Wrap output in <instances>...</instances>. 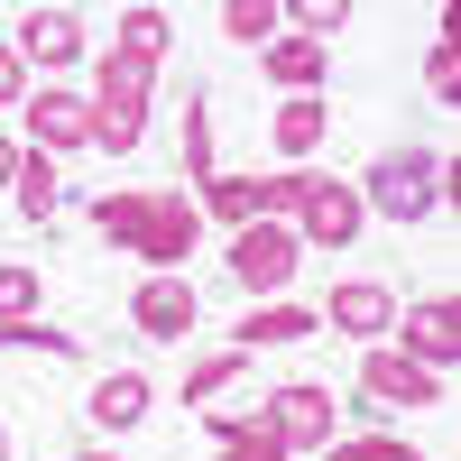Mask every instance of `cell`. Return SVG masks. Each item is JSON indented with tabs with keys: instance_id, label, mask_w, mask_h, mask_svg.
Returning <instances> with one entry per match:
<instances>
[{
	"instance_id": "e0dca14e",
	"label": "cell",
	"mask_w": 461,
	"mask_h": 461,
	"mask_svg": "<svg viewBox=\"0 0 461 461\" xmlns=\"http://www.w3.org/2000/svg\"><path fill=\"white\" fill-rule=\"evenodd\" d=\"M267 130H277L286 158H304V148L323 139V102H314V93H295V102H277V121H267Z\"/></svg>"
},
{
	"instance_id": "52a82bcc",
	"label": "cell",
	"mask_w": 461,
	"mask_h": 461,
	"mask_svg": "<svg viewBox=\"0 0 461 461\" xmlns=\"http://www.w3.org/2000/svg\"><path fill=\"white\" fill-rule=\"evenodd\" d=\"M406 360H425V369L452 378V360H461V304H452V295H434V304H415V314H406Z\"/></svg>"
},
{
	"instance_id": "ba28073f",
	"label": "cell",
	"mask_w": 461,
	"mask_h": 461,
	"mask_svg": "<svg viewBox=\"0 0 461 461\" xmlns=\"http://www.w3.org/2000/svg\"><path fill=\"white\" fill-rule=\"evenodd\" d=\"M19 65H84V19L74 10H28L19 19Z\"/></svg>"
},
{
	"instance_id": "2e32d148",
	"label": "cell",
	"mask_w": 461,
	"mask_h": 461,
	"mask_svg": "<svg viewBox=\"0 0 461 461\" xmlns=\"http://www.w3.org/2000/svg\"><path fill=\"white\" fill-rule=\"evenodd\" d=\"M212 425H221V461H295V452H286L277 434L258 425V415H249V425H230V415L212 406Z\"/></svg>"
},
{
	"instance_id": "cb8c5ba5",
	"label": "cell",
	"mask_w": 461,
	"mask_h": 461,
	"mask_svg": "<svg viewBox=\"0 0 461 461\" xmlns=\"http://www.w3.org/2000/svg\"><path fill=\"white\" fill-rule=\"evenodd\" d=\"M121 47L158 65V56H167V10H121Z\"/></svg>"
},
{
	"instance_id": "9a60e30c",
	"label": "cell",
	"mask_w": 461,
	"mask_h": 461,
	"mask_svg": "<svg viewBox=\"0 0 461 461\" xmlns=\"http://www.w3.org/2000/svg\"><path fill=\"white\" fill-rule=\"evenodd\" d=\"M10 194H19V212H28V221H47V212L65 203V176H56V158H37V148H28V158H19V185H10Z\"/></svg>"
},
{
	"instance_id": "4316f807",
	"label": "cell",
	"mask_w": 461,
	"mask_h": 461,
	"mask_svg": "<svg viewBox=\"0 0 461 461\" xmlns=\"http://www.w3.org/2000/svg\"><path fill=\"white\" fill-rule=\"evenodd\" d=\"M286 19H304V37H314V47H323V37H332L341 19H351V10H341V0H304V10H286Z\"/></svg>"
},
{
	"instance_id": "4fadbf2b",
	"label": "cell",
	"mask_w": 461,
	"mask_h": 461,
	"mask_svg": "<svg viewBox=\"0 0 461 461\" xmlns=\"http://www.w3.org/2000/svg\"><path fill=\"white\" fill-rule=\"evenodd\" d=\"M139 415H148V378H130V369H111L102 388H93V425H102V434H130Z\"/></svg>"
},
{
	"instance_id": "83f0119b",
	"label": "cell",
	"mask_w": 461,
	"mask_h": 461,
	"mask_svg": "<svg viewBox=\"0 0 461 461\" xmlns=\"http://www.w3.org/2000/svg\"><path fill=\"white\" fill-rule=\"evenodd\" d=\"M341 461H415V452L388 443V434H360V443H341Z\"/></svg>"
},
{
	"instance_id": "f1b7e54d",
	"label": "cell",
	"mask_w": 461,
	"mask_h": 461,
	"mask_svg": "<svg viewBox=\"0 0 461 461\" xmlns=\"http://www.w3.org/2000/svg\"><path fill=\"white\" fill-rule=\"evenodd\" d=\"M0 102H28V65H19V47H0Z\"/></svg>"
},
{
	"instance_id": "7a4b0ae2",
	"label": "cell",
	"mask_w": 461,
	"mask_h": 461,
	"mask_svg": "<svg viewBox=\"0 0 461 461\" xmlns=\"http://www.w3.org/2000/svg\"><path fill=\"white\" fill-rule=\"evenodd\" d=\"M295 258H304L295 221H240V240H230V277H240L249 295H277L295 277Z\"/></svg>"
},
{
	"instance_id": "30bf717a",
	"label": "cell",
	"mask_w": 461,
	"mask_h": 461,
	"mask_svg": "<svg viewBox=\"0 0 461 461\" xmlns=\"http://www.w3.org/2000/svg\"><path fill=\"white\" fill-rule=\"evenodd\" d=\"M130 323H139L148 341H185V332H194V286H176V277H158V286H139V304H130Z\"/></svg>"
},
{
	"instance_id": "4dcf8cb0",
	"label": "cell",
	"mask_w": 461,
	"mask_h": 461,
	"mask_svg": "<svg viewBox=\"0 0 461 461\" xmlns=\"http://www.w3.org/2000/svg\"><path fill=\"white\" fill-rule=\"evenodd\" d=\"M74 461H121V452H74Z\"/></svg>"
},
{
	"instance_id": "5bb4252c",
	"label": "cell",
	"mask_w": 461,
	"mask_h": 461,
	"mask_svg": "<svg viewBox=\"0 0 461 461\" xmlns=\"http://www.w3.org/2000/svg\"><path fill=\"white\" fill-rule=\"evenodd\" d=\"M267 74H277L286 93H314L323 84V47L314 37H267Z\"/></svg>"
},
{
	"instance_id": "44dd1931",
	"label": "cell",
	"mask_w": 461,
	"mask_h": 461,
	"mask_svg": "<svg viewBox=\"0 0 461 461\" xmlns=\"http://www.w3.org/2000/svg\"><path fill=\"white\" fill-rule=\"evenodd\" d=\"M277 19H286L277 0H230V10H221V28L240 37V47H267V37H277Z\"/></svg>"
},
{
	"instance_id": "7402d4cb",
	"label": "cell",
	"mask_w": 461,
	"mask_h": 461,
	"mask_svg": "<svg viewBox=\"0 0 461 461\" xmlns=\"http://www.w3.org/2000/svg\"><path fill=\"white\" fill-rule=\"evenodd\" d=\"M185 176H194V185L221 176V158H212V111L203 102H185Z\"/></svg>"
},
{
	"instance_id": "603a6c76",
	"label": "cell",
	"mask_w": 461,
	"mask_h": 461,
	"mask_svg": "<svg viewBox=\"0 0 461 461\" xmlns=\"http://www.w3.org/2000/svg\"><path fill=\"white\" fill-rule=\"evenodd\" d=\"M221 388H240V360H230V351L194 360V378H185V397H194V406H221Z\"/></svg>"
},
{
	"instance_id": "d4e9b609",
	"label": "cell",
	"mask_w": 461,
	"mask_h": 461,
	"mask_svg": "<svg viewBox=\"0 0 461 461\" xmlns=\"http://www.w3.org/2000/svg\"><path fill=\"white\" fill-rule=\"evenodd\" d=\"M37 304V267H0V323H28Z\"/></svg>"
},
{
	"instance_id": "277c9868",
	"label": "cell",
	"mask_w": 461,
	"mask_h": 461,
	"mask_svg": "<svg viewBox=\"0 0 461 461\" xmlns=\"http://www.w3.org/2000/svg\"><path fill=\"white\" fill-rule=\"evenodd\" d=\"M295 221H304V249H341V240H360V194L332 185V176H304Z\"/></svg>"
},
{
	"instance_id": "7c38bea8",
	"label": "cell",
	"mask_w": 461,
	"mask_h": 461,
	"mask_svg": "<svg viewBox=\"0 0 461 461\" xmlns=\"http://www.w3.org/2000/svg\"><path fill=\"white\" fill-rule=\"evenodd\" d=\"M139 139H148V102H130V93H93V148L130 158Z\"/></svg>"
},
{
	"instance_id": "484cf974",
	"label": "cell",
	"mask_w": 461,
	"mask_h": 461,
	"mask_svg": "<svg viewBox=\"0 0 461 461\" xmlns=\"http://www.w3.org/2000/svg\"><path fill=\"white\" fill-rule=\"evenodd\" d=\"M425 84H434L443 102H461V47H452V37H443V47L425 56Z\"/></svg>"
},
{
	"instance_id": "6da1fadb",
	"label": "cell",
	"mask_w": 461,
	"mask_h": 461,
	"mask_svg": "<svg viewBox=\"0 0 461 461\" xmlns=\"http://www.w3.org/2000/svg\"><path fill=\"white\" fill-rule=\"evenodd\" d=\"M360 212H388V221H425L434 203L461 194V158H434V148H388L369 167V185H351Z\"/></svg>"
},
{
	"instance_id": "ffe728a7",
	"label": "cell",
	"mask_w": 461,
	"mask_h": 461,
	"mask_svg": "<svg viewBox=\"0 0 461 461\" xmlns=\"http://www.w3.org/2000/svg\"><path fill=\"white\" fill-rule=\"evenodd\" d=\"M323 314H304V304H267V314H249L240 323V341H304Z\"/></svg>"
},
{
	"instance_id": "8992f818",
	"label": "cell",
	"mask_w": 461,
	"mask_h": 461,
	"mask_svg": "<svg viewBox=\"0 0 461 461\" xmlns=\"http://www.w3.org/2000/svg\"><path fill=\"white\" fill-rule=\"evenodd\" d=\"M360 388L388 397V406H434V397H443V369L406 360V351H369V360H360Z\"/></svg>"
},
{
	"instance_id": "9c48e42d",
	"label": "cell",
	"mask_w": 461,
	"mask_h": 461,
	"mask_svg": "<svg viewBox=\"0 0 461 461\" xmlns=\"http://www.w3.org/2000/svg\"><path fill=\"white\" fill-rule=\"evenodd\" d=\"M185 249H194V203H185V194H148V221H139V258H185Z\"/></svg>"
},
{
	"instance_id": "5b68a950",
	"label": "cell",
	"mask_w": 461,
	"mask_h": 461,
	"mask_svg": "<svg viewBox=\"0 0 461 461\" xmlns=\"http://www.w3.org/2000/svg\"><path fill=\"white\" fill-rule=\"evenodd\" d=\"M28 139H37V158L84 148L93 139V93H28Z\"/></svg>"
},
{
	"instance_id": "d6986e66",
	"label": "cell",
	"mask_w": 461,
	"mask_h": 461,
	"mask_svg": "<svg viewBox=\"0 0 461 461\" xmlns=\"http://www.w3.org/2000/svg\"><path fill=\"white\" fill-rule=\"evenodd\" d=\"M148 74H158L148 56H130V47H111V56H102V74H93V93H130V102H148Z\"/></svg>"
},
{
	"instance_id": "ac0fdd59",
	"label": "cell",
	"mask_w": 461,
	"mask_h": 461,
	"mask_svg": "<svg viewBox=\"0 0 461 461\" xmlns=\"http://www.w3.org/2000/svg\"><path fill=\"white\" fill-rule=\"evenodd\" d=\"M139 221H148V194H102V203H93V230H102V240H121V249H139Z\"/></svg>"
},
{
	"instance_id": "8fae6325",
	"label": "cell",
	"mask_w": 461,
	"mask_h": 461,
	"mask_svg": "<svg viewBox=\"0 0 461 461\" xmlns=\"http://www.w3.org/2000/svg\"><path fill=\"white\" fill-rule=\"evenodd\" d=\"M323 323H341V332H351V341H378V332H388L397 323V295L388 286H332V304H323Z\"/></svg>"
},
{
	"instance_id": "1f68e13d",
	"label": "cell",
	"mask_w": 461,
	"mask_h": 461,
	"mask_svg": "<svg viewBox=\"0 0 461 461\" xmlns=\"http://www.w3.org/2000/svg\"><path fill=\"white\" fill-rule=\"evenodd\" d=\"M0 461H10V434H0Z\"/></svg>"
},
{
	"instance_id": "3957f363",
	"label": "cell",
	"mask_w": 461,
	"mask_h": 461,
	"mask_svg": "<svg viewBox=\"0 0 461 461\" xmlns=\"http://www.w3.org/2000/svg\"><path fill=\"white\" fill-rule=\"evenodd\" d=\"M258 425L277 434L286 452H314V443H332V388H304V378H286V388L267 397Z\"/></svg>"
},
{
	"instance_id": "f546056e",
	"label": "cell",
	"mask_w": 461,
	"mask_h": 461,
	"mask_svg": "<svg viewBox=\"0 0 461 461\" xmlns=\"http://www.w3.org/2000/svg\"><path fill=\"white\" fill-rule=\"evenodd\" d=\"M19 158H28V148H10V139H0V185H19Z\"/></svg>"
}]
</instances>
